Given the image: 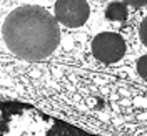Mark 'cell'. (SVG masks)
Here are the masks:
<instances>
[{"label": "cell", "instance_id": "cell-5", "mask_svg": "<svg viewBox=\"0 0 147 136\" xmlns=\"http://www.w3.org/2000/svg\"><path fill=\"white\" fill-rule=\"evenodd\" d=\"M127 15H129V10L124 2H112L105 9V17L112 20V22H122V20L127 18Z\"/></svg>", "mask_w": 147, "mask_h": 136}, {"label": "cell", "instance_id": "cell-7", "mask_svg": "<svg viewBox=\"0 0 147 136\" xmlns=\"http://www.w3.org/2000/svg\"><path fill=\"white\" fill-rule=\"evenodd\" d=\"M139 36H140V42L147 46V17L140 22V28H139Z\"/></svg>", "mask_w": 147, "mask_h": 136}, {"label": "cell", "instance_id": "cell-8", "mask_svg": "<svg viewBox=\"0 0 147 136\" xmlns=\"http://www.w3.org/2000/svg\"><path fill=\"white\" fill-rule=\"evenodd\" d=\"M125 5H132V7H146L147 0H122Z\"/></svg>", "mask_w": 147, "mask_h": 136}, {"label": "cell", "instance_id": "cell-6", "mask_svg": "<svg viewBox=\"0 0 147 136\" xmlns=\"http://www.w3.org/2000/svg\"><path fill=\"white\" fill-rule=\"evenodd\" d=\"M137 73L144 78V80H147V55H144V56H140L137 62Z\"/></svg>", "mask_w": 147, "mask_h": 136}, {"label": "cell", "instance_id": "cell-3", "mask_svg": "<svg viewBox=\"0 0 147 136\" xmlns=\"http://www.w3.org/2000/svg\"><path fill=\"white\" fill-rule=\"evenodd\" d=\"M92 53L97 60H100L104 63H115L125 55V42L117 33L104 32L94 36Z\"/></svg>", "mask_w": 147, "mask_h": 136}, {"label": "cell", "instance_id": "cell-4", "mask_svg": "<svg viewBox=\"0 0 147 136\" xmlns=\"http://www.w3.org/2000/svg\"><path fill=\"white\" fill-rule=\"evenodd\" d=\"M90 13L89 3L85 0H57L55 3V20L65 27H80L87 22Z\"/></svg>", "mask_w": 147, "mask_h": 136}, {"label": "cell", "instance_id": "cell-1", "mask_svg": "<svg viewBox=\"0 0 147 136\" xmlns=\"http://www.w3.org/2000/svg\"><path fill=\"white\" fill-rule=\"evenodd\" d=\"M3 40L18 58L27 62L45 60L60 42L59 22L42 7L24 5L5 18Z\"/></svg>", "mask_w": 147, "mask_h": 136}, {"label": "cell", "instance_id": "cell-2", "mask_svg": "<svg viewBox=\"0 0 147 136\" xmlns=\"http://www.w3.org/2000/svg\"><path fill=\"white\" fill-rule=\"evenodd\" d=\"M0 136H99L27 108L0 109Z\"/></svg>", "mask_w": 147, "mask_h": 136}]
</instances>
